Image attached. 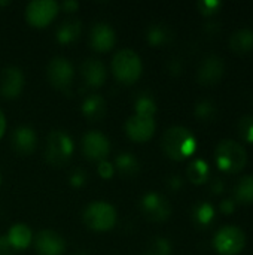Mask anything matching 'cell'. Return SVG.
Segmentation results:
<instances>
[{"instance_id": "5b68a950", "label": "cell", "mask_w": 253, "mask_h": 255, "mask_svg": "<svg viewBox=\"0 0 253 255\" xmlns=\"http://www.w3.org/2000/svg\"><path fill=\"white\" fill-rule=\"evenodd\" d=\"M73 140L63 130H54L49 133L46 140L45 158L54 167L64 166L73 154Z\"/></svg>"}, {"instance_id": "f1b7e54d", "label": "cell", "mask_w": 253, "mask_h": 255, "mask_svg": "<svg viewBox=\"0 0 253 255\" xmlns=\"http://www.w3.org/2000/svg\"><path fill=\"white\" fill-rule=\"evenodd\" d=\"M151 254L149 255H169L170 254V244L163 239V238H157L151 247Z\"/></svg>"}, {"instance_id": "e0dca14e", "label": "cell", "mask_w": 253, "mask_h": 255, "mask_svg": "<svg viewBox=\"0 0 253 255\" xmlns=\"http://www.w3.org/2000/svg\"><path fill=\"white\" fill-rule=\"evenodd\" d=\"M81 72H82V78H84L85 84L91 88L101 87L107 78V70H106L104 64L97 58L85 60L82 63Z\"/></svg>"}, {"instance_id": "7402d4cb", "label": "cell", "mask_w": 253, "mask_h": 255, "mask_svg": "<svg viewBox=\"0 0 253 255\" xmlns=\"http://www.w3.org/2000/svg\"><path fill=\"white\" fill-rule=\"evenodd\" d=\"M113 167H115V170H118L119 175H122L125 178H131V176H136L139 173L140 164H139V160L136 158L134 154L124 152V154H119L116 157Z\"/></svg>"}, {"instance_id": "9c48e42d", "label": "cell", "mask_w": 253, "mask_h": 255, "mask_svg": "<svg viewBox=\"0 0 253 255\" xmlns=\"http://www.w3.org/2000/svg\"><path fill=\"white\" fill-rule=\"evenodd\" d=\"M81 146H82V152L85 158H88L89 161L100 163L103 160H107V155L110 152L109 139L101 131H97V130H91L85 133L82 136Z\"/></svg>"}, {"instance_id": "603a6c76", "label": "cell", "mask_w": 253, "mask_h": 255, "mask_svg": "<svg viewBox=\"0 0 253 255\" xmlns=\"http://www.w3.org/2000/svg\"><path fill=\"white\" fill-rule=\"evenodd\" d=\"M186 175H188V179L195 184V185H201V184H206L210 178V169H209V164L204 161V160H194L189 166H188V170H186Z\"/></svg>"}, {"instance_id": "4316f807", "label": "cell", "mask_w": 253, "mask_h": 255, "mask_svg": "<svg viewBox=\"0 0 253 255\" xmlns=\"http://www.w3.org/2000/svg\"><path fill=\"white\" fill-rule=\"evenodd\" d=\"M239 133L243 140L253 143V115H246L239 121Z\"/></svg>"}, {"instance_id": "f546056e", "label": "cell", "mask_w": 253, "mask_h": 255, "mask_svg": "<svg viewBox=\"0 0 253 255\" xmlns=\"http://www.w3.org/2000/svg\"><path fill=\"white\" fill-rule=\"evenodd\" d=\"M86 179H88L86 172L82 170V169H75V170L70 173V176H69L70 185H72V187H76V188L84 187V185L86 184Z\"/></svg>"}, {"instance_id": "7a4b0ae2", "label": "cell", "mask_w": 253, "mask_h": 255, "mask_svg": "<svg viewBox=\"0 0 253 255\" xmlns=\"http://www.w3.org/2000/svg\"><path fill=\"white\" fill-rule=\"evenodd\" d=\"M215 158L221 170L227 173H239L248 163V152L243 145L234 142L233 139H224L216 146Z\"/></svg>"}, {"instance_id": "7c38bea8", "label": "cell", "mask_w": 253, "mask_h": 255, "mask_svg": "<svg viewBox=\"0 0 253 255\" xmlns=\"http://www.w3.org/2000/svg\"><path fill=\"white\" fill-rule=\"evenodd\" d=\"M24 88V73L16 66H7L0 73V94L6 100L16 99Z\"/></svg>"}, {"instance_id": "5bb4252c", "label": "cell", "mask_w": 253, "mask_h": 255, "mask_svg": "<svg viewBox=\"0 0 253 255\" xmlns=\"http://www.w3.org/2000/svg\"><path fill=\"white\" fill-rule=\"evenodd\" d=\"M225 64L224 60L215 54L207 55L198 67V81L203 85H215L224 76Z\"/></svg>"}, {"instance_id": "6da1fadb", "label": "cell", "mask_w": 253, "mask_h": 255, "mask_svg": "<svg viewBox=\"0 0 253 255\" xmlns=\"http://www.w3.org/2000/svg\"><path fill=\"white\" fill-rule=\"evenodd\" d=\"M161 148L169 158L174 161H183L195 152L197 139L189 128L173 126L163 134Z\"/></svg>"}, {"instance_id": "8d00e7d4", "label": "cell", "mask_w": 253, "mask_h": 255, "mask_svg": "<svg viewBox=\"0 0 253 255\" xmlns=\"http://www.w3.org/2000/svg\"><path fill=\"white\" fill-rule=\"evenodd\" d=\"M0 184H1V176H0Z\"/></svg>"}, {"instance_id": "ba28073f", "label": "cell", "mask_w": 253, "mask_h": 255, "mask_svg": "<svg viewBox=\"0 0 253 255\" xmlns=\"http://www.w3.org/2000/svg\"><path fill=\"white\" fill-rule=\"evenodd\" d=\"M125 133L133 142H148L155 133V114L136 112L127 120Z\"/></svg>"}, {"instance_id": "4fadbf2b", "label": "cell", "mask_w": 253, "mask_h": 255, "mask_svg": "<svg viewBox=\"0 0 253 255\" xmlns=\"http://www.w3.org/2000/svg\"><path fill=\"white\" fill-rule=\"evenodd\" d=\"M34 250L39 255H63L66 251V242L57 232L42 230L34 238Z\"/></svg>"}, {"instance_id": "3957f363", "label": "cell", "mask_w": 253, "mask_h": 255, "mask_svg": "<svg viewBox=\"0 0 253 255\" xmlns=\"http://www.w3.org/2000/svg\"><path fill=\"white\" fill-rule=\"evenodd\" d=\"M143 66L137 52L133 49H121L112 58V73L122 84H133L142 75Z\"/></svg>"}, {"instance_id": "cb8c5ba5", "label": "cell", "mask_w": 253, "mask_h": 255, "mask_svg": "<svg viewBox=\"0 0 253 255\" xmlns=\"http://www.w3.org/2000/svg\"><path fill=\"white\" fill-rule=\"evenodd\" d=\"M236 200L242 205H253V176L242 178L234 190Z\"/></svg>"}, {"instance_id": "52a82bcc", "label": "cell", "mask_w": 253, "mask_h": 255, "mask_svg": "<svg viewBox=\"0 0 253 255\" xmlns=\"http://www.w3.org/2000/svg\"><path fill=\"white\" fill-rule=\"evenodd\" d=\"M60 4L54 0H33L25 7V19L31 27L43 28L54 21Z\"/></svg>"}, {"instance_id": "ffe728a7", "label": "cell", "mask_w": 253, "mask_h": 255, "mask_svg": "<svg viewBox=\"0 0 253 255\" xmlns=\"http://www.w3.org/2000/svg\"><path fill=\"white\" fill-rule=\"evenodd\" d=\"M81 31H82L81 21H78V19H66L57 27L55 39L61 45H69V43H73V42H76L79 39Z\"/></svg>"}, {"instance_id": "d6a6232c", "label": "cell", "mask_w": 253, "mask_h": 255, "mask_svg": "<svg viewBox=\"0 0 253 255\" xmlns=\"http://www.w3.org/2000/svg\"><path fill=\"white\" fill-rule=\"evenodd\" d=\"M15 250L9 244L6 236H0V255H13Z\"/></svg>"}, {"instance_id": "484cf974", "label": "cell", "mask_w": 253, "mask_h": 255, "mask_svg": "<svg viewBox=\"0 0 253 255\" xmlns=\"http://www.w3.org/2000/svg\"><path fill=\"white\" fill-rule=\"evenodd\" d=\"M215 211L209 203H200L194 209V220L198 226H209L213 221Z\"/></svg>"}, {"instance_id": "8fae6325", "label": "cell", "mask_w": 253, "mask_h": 255, "mask_svg": "<svg viewBox=\"0 0 253 255\" xmlns=\"http://www.w3.org/2000/svg\"><path fill=\"white\" fill-rule=\"evenodd\" d=\"M140 211L143 217L154 223L166 221L171 214V206L169 200L157 193H148L140 202Z\"/></svg>"}, {"instance_id": "d4e9b609", "label": "cell", "mask_w": 253, "mask_h": 255, "mask_svg": "<svg viewBox=\"0 0 253 255\" xmlns=\"http://www.w3.org/2000/svg\"><path fill=\"white\" fill-rule=\"evenodd\" d=\"M146 39L151 45L154 46H161V45H166L171 36H170V30L163 25V24H154L148 28V33H146Z\"/></svg>"}, {"instance_id": "ac0fdd59", "label": "cell", "mask_w": 253, "mask_h": 255, "mask_svg": "<svg viewBox=\"0 0 253 255\" xmlns=\"http://www.w3.org/2000/svg\"><path fill=\"white\" fill-rule=\"evenodd\" d=\"M81 109H82V115L88 121H100L104 118L107 112V105L100 94H89L84 99Z\"/></svg>"}, {"instance_id": "277c9868", "label": "cell", "mask_w": 253, "mask_h": 255, "mask_svg": "<svg viewBox=\"0 0 253 255\" xmlns=\"http://www.w3.org/2000/svg\"><path fill=\"white\" fill-rule=\"evenodd\" d=\"M84 223L92 232H109L116 224V211L107 202H92L84 211Z\"/></svg>"}, {"instance_id": "e575fe53", "label": "cell", "mask_w": 253, "mask_h": 255, "mask_svg": "<svg viewBox=\"0 0 253 255\" xmlns=\"http://www.w3.org/2000/svg\"><path fill=\"white\" fill-rule=\"evenodd\" d=\"M221 211H222L224 214H231V212L234 211V203H233L231 200H225V202L221 205Z\"/></svg>"}, {"instance_id": "1f68e13d", "label": "cell", "mask_w": 253, "mask_h": 255, "mask_svg": "<svg viewBox=\"0 0 253 255\" xmlns=\"http://www.w3.org/2000/svg\"><path fill=\"white\" fill-rule=\"evenodd\" d=\"M221 7L219 1H200L198 3V9L201 10L203 15H212L215 12H218V9Z\"/></svg>"}, {"instance_id": "d6986e66", "label": "cell", "mask_w": 253, "mask_h": 255, "mask_svg": "<svg viewBox=\"0 0 253 255\" xmlns=\"http://www.w3.org/2000/svg\"><path fill=\"white\" fill-rule=\"evenodd\" d=\"M6 238H7L9 244L12 245V248L15 251H22V250H25L31 244L33 233H31V230H30L28 226L19 223V224H13L9 229Z\"/></svg>"}, {"instance_id": "836d02e7", "label": "cell", "mask_w": 253, "mask_h": 255, "mask_svg": "<svg viewBox=\"0 0 253 255\" xmlns=\"http://www.w3.org/2000/svg\"><path fill=\"white\" fill-rule=\"evenodd\" d=\"M61 9H64V12H75V10H78V7H79V3L78 1H75V0H66V1H63L61 3V6H60Z\"/></svg>"}, {"instance_id": "8992f818", "label": "cell", "mask_w": 253, "mask_h": 255, "mask_svg": "<svg viewBox=\"0 0 253 255\" xmlns=\"http://www.w3.org/2000/svg\"><path fill=\"white\" fill-rule=\"evenodd\" d=\"M213 247L221 255L240 254L246 247V235L236 226H225L215 235Z\"/></svg>"}, {"instance_id": "4dcf8cb0", "label": "cell", "mask_w": 253, "mask_h": 255, "mask_svg": "<svg viewBox=\"0 0 253 255\" xmlns=\"http://www.w3.org/2000/svg\"><path fill=\"white\" fill-rule=\"evenodd\" d=\"M97 172H98V175H100L103 179H110V178L113 176V173H115V167H113V164H112L110 161L103 160V161L98 163Z\"/></svg>"}, {"instance_id": "83f0119b", "label": "cell", "mask_w": 253, "mask_h": 255, "mask_svg": "<svg viewBox=\"0 0 253 255\" xmlns=\"http://www.w3.org/2000/svg\"><path fill=\"white\" fill-rule=\"evenodd\" d=\"M195 115H197L200 120H203V121L212 120V118L215 117V106H213V103L209 102V100L200 102V103L197 105V108H195Z\"/></svg>"}, {"instance_id": "9a60e30c", "label": "cell", "mask_w": 253, "mask_h": 255, "mask_svg": "<svg viewBox=\"0 0 253 255\" xmlns=\"http://www.w3.org/2000/svg\"><path fill=\"white\" fill-rule=\"evenodd\" d=\"M89 43H91V48L97 52L110 51L116 43L115 30L106 22L94 24L89 33Z\"/></svg>"}, {"instance_id": "44dd1931", "label": "cell", "mask_w": 253, "mask_h": 255, "mask_svg": "<svg viewBox=\"0 0 253 255\" xmlns=\"http://www.w3.org/2000/svg\"><path fill=\"white\" fill-rule=\"evenodd\" d=\"M230 48L239 55H245L253 51V31L249 28L237 30L230 39Z\"/></svg>"}, {"instance_id": "2e32d148", "label": "cell", "mask_w": 253, "mask_h": 255, "mask_svg": "<svg viewBox=\"0 0 253 255\" xmlns=\"http://www.w3.org/2000/svg\"><path fill=\"white\" fill-rule=\"evenodd\" d=\"M12 148L19 155H30L34 152L37 145V136L36 131L28 126H19L13 130L10 136Z\"/></svg>"}, {"instance_id": "30bf717a", "label": "cell", "mask_w": 253, "mask_h": 255, "mask_svg": "<svg viewBox=\"0 0 253 255\" xmlns=\"http://www.w3.org/2000/svg\"><path fill=\"white\" fill-rule=\"evenodd\" d=\"M46 76L49 84L57 90H67L72 85L75 70L72 63L64 57H54L46 67Z\"/></svg>"}, {"instance_id": "d590c367", "label": "cell", "mask_w": 253, "mask_h": 255, "mask_svg": "<svg viewBox=\"0 0 253 255\" xmlns=\"http://www.w3.org/2000/svg\"><path fill=\"white\" fill-rule=\"evenodd\" d=\"M4 131H6V118H4V114L0 111V139L4 134Z\"/></svg>"}]
</instances>
